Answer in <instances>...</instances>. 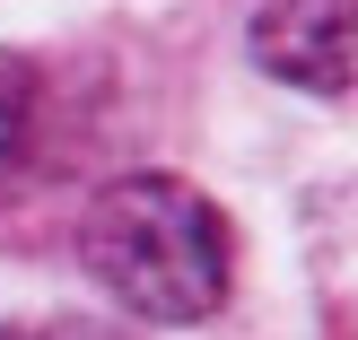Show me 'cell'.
<instances>
[{
    "label": "cell",
    "instance_id": "obj_4",
    "mask_svg": "<svg viewBox=\"0 0 358 340\" xmlns=\"http://www.w3.org/2000/svg\"><path fill=\"white\" fill-rule=\"evenodd\" d=\"M0 340H114L105 323H70V314H35V323H0Z\"/></svg>",
    "mask_w": 358,
    "mask_h": 340
},
{
    "label": "cell",
    "instance_id": "obj_2",
    "mask_svg": "<svg viewBox=\"0 0 358 340\" xmlns=\"http://www.w3.org/2000/svg\"><path fill=\"white\" fill-rule=\"evenodd\" d=\"M245 44H254L262 79L341 96V87H358V0H262Z\"/></svg>",
    "mask_w": 358,
    "mask_h": 340
},
{
    "label": "cell",
    "instance_id": "obj_1",
    "mask_svg": "<svg viewBox=\"0 0 358 340\" xmlns=\"http://www.w3.org/2000/svg\"><path fill=\"white\" fill-rule=\"evenodd\" d=\"M79 253L140 323H210L236 279V236H227L219 201L184 175L105 184L79 219Z\"/></svg>",
    "mask_w": 358,
    "mask_h": 340
},
{
    "label": "cell",
    "instance_id": "obj_3",
    "mask_svg": "<svg viewBox=\"0 0 358 340\" xmlns=\"http://www.w3.org/2000/svg\"><path fill=\"white\" fill-rule=\"evenodd\" d=\"M35 131H44V70L27 52H0V192L27 175Z\"/></svg>",
    "mask_w": 358,
    "mask_h": 340
}]
</instances>
